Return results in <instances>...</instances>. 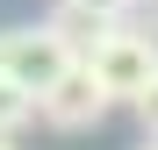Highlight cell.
Here are the masks:
<instances>
[{"instance_id":"6da1fadb","label":"cell","mask_w":158,"mask_h":150,"mask_svg":"<svg viewBox=\"0 0 158 150\" xmlns=\"http://www.w3.org/2000/svg\"><path fill=\"white\" fill-rule=\"evenodd\" d=\"M86 71L101 79V93H108L115 107H129V100L151 86V71H158V36H144L137 21H115V29L86 50Z\"/></svg>"},{"instance_id":"7a4b0ae2","label":"cell","mask_w":158,"mask_h":150,"mask_svg":"<svg viewBox=\"0 0 158 150\" xmlns=\"http://www.w3.org/2000/svg\"><path fill=\"white\" fill-rule=\"evenodd\" d=\"M72 64V43L50 29V21H29V29H0V79H15L22 93H43L58 71Z\"/></svg>"},{"instance_id":"3957f363","label":"cell","mask_w":158,"mask_h":150,"mask_svg":"<svg viewBox=\"0 0 158 150\" xmlns=\"http://www.w3.org/2000/svg\"><path fill=\"white\" fill-rule=\"evenodd\" d=\"M36 114L50 121V129H65V136H79V129H101V121L115 114V100L101 93V79L86 71V57H72L58 79H50L43 93H36Z\"/></svg>"},{"instance_id":"277c9868","label":"cell","mask_w":158,"mask_h":150,"mask_svg":"<svg viewBox=\"0 0 158 150\" xmlns=\"http://www.w3.org/2000/svg\"><path fill=\"white\" fill-rule=\"evenodd\" d=\"M50 29H58L65 43H72V57H86V50L101 43L115 29V14H101V7H86V0H58V7H50Z\"/></svg>"},{"instance_id":"5b68a950","label":"cell","mask_w":158,"mask_h":150,"mask_svg":"<svg viewBox=\"0 0 158 150\" xmlns=\"http://www.w3.org/2000/svg\"><path fill=\"white\" fill-rule=\"evenodd\" d=\"M29 121H36V100L22 93L15 79H0V136H22Z\"/></svg>"},{"instance_id":"8992f818","label":"cell","mask_w":158,"mask_h":150,"mask_svg":"<svg viewBox=\"0 0 158 150\" xmlns=\"http://www.w3.org/2000/svg\"><path fill=\"white\" fill-rule=\"evenodd\" d=\"M129 107H137V121H144V136H158V71H151V86L129 100Z\"/></svg>"},{"instance_id":"52a82bcc","label":"cell","mask_w":158,"mask_h":150,"mask_svg":"<svg viewBox=\"0 0 158 150\" xmlns=\"http://www.w3.org/2000/svg\"><path fill=\"white\" fill-rule=\"evenodd\" d=\"M86 7H101V14H115V21H129V7H137V0H86Z\"/></svg>"},{"instance_id":"ba28073f","label":"cell","mask_w":158,"mask_h":150,"mask_svg":"<svg viewBox=\"0 0 158 150\" xmlns=\"http://www.w3.org/2000/svg\"><path fill=\"white\" fill-rule=\"evenodd\" d=\"M0 150H22V143H15V136H0Z\"/></svg>"},{"instance_id":"9c48e42d","label":"cell","mask_w":158,"mask_h":150,"mask_svg":"<svg viewBox=\"0 0 158 150\" xmlns=\"http://www.w3.org/2000/svg\"><path fill=\"white\" fill-rule=\"evenodd\" d=\"M137 150H158V136H144V143H137Z\"/></svg>"},{"instance_id":"30bf717a","label":"cell","mask_w":158,"mask_h":150,"mask_svg":"<svg viewBox=\"0 0 158 150\" xmlns=\"http://www.w3.org/2000/svg\"><path fill=\"white\" fill-rule=\"evenodd\" d=\"M137 7H151V14H158V0H137Z\"/></svg>"}]
</instances>
